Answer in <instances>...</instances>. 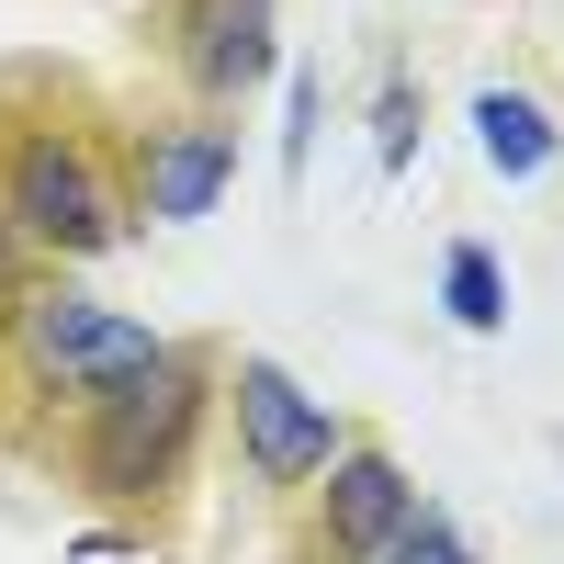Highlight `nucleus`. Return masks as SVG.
<instances>
[{
	"mask_svg": "<svg viewBox=\"0 0 564 564\" xmlns=\"http://www.w3.org/2000/svg\"><path fill=\"white\" fill-rule=\"evenodd\" d=\"M102 417H90V475H102L113 497H148L170 463H181V441H193V406H204V384H193V361H159V372H124V384H102L90 395Z\"/></svg>",
	"mask_w": 564,
	"mask_h": 564,
	"instance_id": "1",
	"label": "nucleus"
},
{
	"mask_svg": "<svg viewBox=\"0 0 564 564\" xmlns=\"http://www.w3.org/2000/svg\"><path fill=\"white\" fill-rule=\"evenodd\" d=\"M23 339H34V372L45 384H124V372H159L170 361V339L159 327H135V316H113L102 294H45L34 316H23Z\"/></svg>",
	"mask_w": 564,
	"mask_h": 564,
	"instance_id": "2",
	"label": "nucleus"
},
{
	"mask_svg": "<svg viewBox=\"0 0 564 564\" xmlns=\"http://www.w3.org/2000/svg\"><path fill=\"white\" fill-rule=\"evenodd\" d=\"M12 238H45V249H113V193H102V170H90L79 148H57V135H34V148L12 159Z\"/></svg>",
	"mask_w": 564,
	"mask_h": 564,
	"instance_id": "3",
	"label": "nucleus"
},
{
	"mask_svg": "<svg viewBox=\"0 0 564 564\" xmlns=\"http://www.w3.org/2000/svg\"><path fill=\"white\" fill-rule=\"evenodd\" d=\"M238 430H249V475L260 486H294L339 463V417H327L282 361H238Z\"/></svg>",
	"mask_w": 564,
	"mask_h": 564,
	"instance_id": "4",
	"label": "nucleus"
},
{
	"mask_svg": "<svg viewBox=\"0 0 564 564\" xmlns=\"http://www.w3.org/2000/svg\"><path fill=\"white\" fill-rule=\"evenodd\" d=\"M406 520H417V486L395 475L384 452H339V463H327V542H339V553H384Z\"/></svg>",
	"mask_w": 564,
	"mask_h": 564,
	"instance_id": "5",
	"label": "nucleus"
},
{
	"mask_svg": "<svg viewBox=\"0 0 564 564\" xmlns=\"http://www.w3.org/2000/svg\"><path fill=\"white\" fill-rule=\"evenodd\" d=\"M226 170H238V135H226V124H170V135H148V215H159V226L215 215Z\"/></svg>",
	"mask_w": 564,
	"mask_h": 564,
	"instance_id": "6",
	"label": "nucleus"
},
{
	"mask_svg": "<svg viewBox=\"0 0 564 564\" xmlns=\"http://www.w3.org/2000/svg\"><path fill=\"white\" fill-rule=\"evenodd\" d=\"M193 68H204V90H249V79H271V0H215Z\"/></svg>",
	"mask_w": 564,
	"mask_h": 564,
	"instance_id": "7",
	"label": "nucleus"
},
{
	"mask_svg": "<svg viewBox=\"0 0 564 564\" xmlns=\"http://www.w3.org/2000/svg\"><path fill=\"white\" fill-rule=\"evenodd\" d=\"M475 124H486V159H497L508 181H542V170H553V124H542V102H520V90H486Z\"/></svg>",
	"mask_w": 564,
	"mask_h": 564,
	"instance_id": "8",
	"label": "nucleus"
},
{
	"mask_svg": "<svg viewBox=\"0 0 564 564\" xmlns=\"http://www.w3.org/2000/svg\"><path fill=\"white\" fill-rule=\"evenodd\" d=\"M441 294H452V316L475 327V339H497V327H508V282H497V260H486L475 238H463V249L441 260Z\"/></svg>",
	"mask_w": 564,
	"mask_h": 564,
	"instance_id": "9",
	"label": "nucleus"
},
{
	"mask_svg": "<svg viewBox=\"0 0 564 564\" xmlns=\"http://www.w3.org/2000/svg\"><path fill=\"white\" fill-rule=\"evenodd\" d=\"M372 564H475V553H463V531L441 520V508H417V520H406L384 553H372Z\"/></svg>",
	"mask_w": 564,
	"mask_h": 564,
	"instance_id": "10",
	"label": "nucleus"
},
{
	"mask_svg": "<svg viewBox=\"0 0 564 564\" xmlns=\"http://www.w3.org/2000/svg\"><path fill=\"white\" fill-rule=\"evenodd\" d=\"M406 135H417V102H406V90H384V170L406 159Z\"/></svg>",
	"mask_w": 564,
	"mask_h": 564,
	"instance_id": "11",
	"label": "nucleus"
},
{
	"mask_svg": "<svg viewBox=\"0 0 564 564\" xmlns=\"http://www.w3.org/2000/svg\"><path fill=\"white\" fill-rule=\"evenodd\" d=\"M23 282V238H12V215H0V294Z\"/></svg>",
	"mask_w": 564,
	"mask_h": 564,
	"instance_id": "12",
	"label": "nucleus"
}]
</instances>
